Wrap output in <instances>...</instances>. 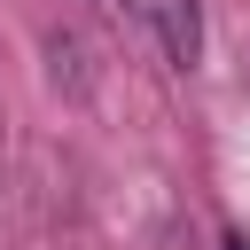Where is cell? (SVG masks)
Listing matches in <instances>:
<instances>
[{"mask_svg":"<svg viewBox=\"0 0 250 250\" xmlns=\"http://www.w3.org/2000/svg\"><path fill=\"white\" fill-rule=\"evenodd\" d=\"M219 250H250V234H227V242H219Z\"/></svg>","mask_w":250,"mask_h":250,"instance_id":"obj_1","label":"cell"}]
</instances>
